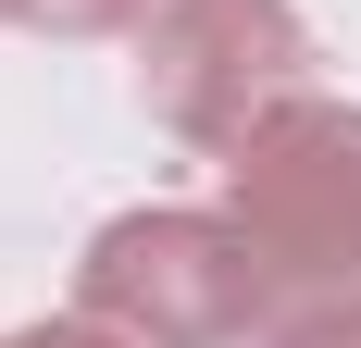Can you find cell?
Masks as SVG:
<instances>
[{
  "instance_id": "obj_2",
  "label": "cell",
  "mask_w": 361,
  "mask_h": 348,
  "mask_svg": "<svg viewBox=\"0 0 361 348\" xmlns=\"http://www.w3.org/2000/svg\"><path fill=\"white\" fill-rule=\"evenodd\" d=\"M224 211L262 249V274L299 299H361V112L312 100L262 112L250 137L224 149Z\"/></svg>"
},
{
  "instance_id": "obj_4",
  "label": "cell",
  "mask_w": 361,
  "mask_h": 348,
  "mask_svg": "<svg viewBox=\"0 0 361 348\" xmlns=\"http://www.w3.org/2000/svg\"><path fill=\"white\" fill-rule=\"evenodd\" d=\"M25 25H50V37H112V25H137V13H162V0H13Z\"/></svg>"
},
{
  "instance_id": "obj_3",
  "label": "cell",
  "mask_w": 361,
  "mask_h": 348,
  "mask_svg": "<svg viewBox=\"0 0 361 348\" xmlns=\"http://www.w3.org/2000/svg\"><path fill=\"white\" fill-rule=\"evenodd\" d=\"M312 87V25L299 0H162L137 37V100L187 149H237L262 112Z\"/></svg>"
},
{
  "instance_id": "obj_6",
  "label": "cell",
  "mask_w": 361,
  "mask_h": 348,
  "mask_svg": "<svg viewBox=\"0 0 361 348\" xmlns=\"http://www.w3.org/2000/svg\"><path fill=\"white\" fill-rule=\"evenodd\" d=\"M0 348H137V336H112L100 311H63V323H25V336H0Z\"/></svg>"
},
{
  "instance_id": "obj_7",
  "label": "cell",
  "mask_w": 361,
  "mask_h": 348,
  "mask_svg": "<svg viewBox=\"0 0 361 348\" xmlns=\"http://www.w3.org/2000/svg\"><path fill=\"white\" fill-rule=\"evenodd\" d=\"M0 13H13V0H0Z\"/></svg>"
},
{
  "instance_id": "obj_1",
  "label": "cell",
  "mask_w": 361,
  "mask_h": 348,
  "mask_svg": "<svg viewBox=\"0 0 361 348\" xmlns=\"http://www.w3.org/2000/svg\"><path fill=\"white\" fill-rule=\"evenodd\" d=\"M75 311L137 348H250L274 336V274L237 237V211H125L75 261Z\"/></svg>"
},
{
  "instance_id": "obj_5",
  "label": "cell",
  "mask_w": 361,
  "mask_h": 348,
  "mask_svg": "<svg viewBox=\"0 0 361 348\" xmlns=\"http://www.w3.org/2000/svg\"><path fill=\"white\" fill-rule=\"evenodd\" d=\"M262 348H361V299H299Z\"/></svg>"
}]
</instances>
